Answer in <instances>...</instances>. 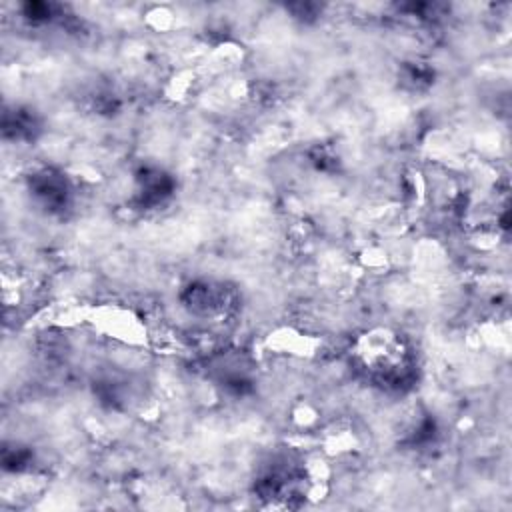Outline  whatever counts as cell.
Returning <instances> with one entry per match:
<instances>
[{"mask_svg":"<svg viewBox=\"0 0 512 512\" xmlns=\"http://www.w3.org/2000/svg\"><path fill=\"white\" fill-rule=\"evenodd\" d=\"M360 358L370 378L390 390H402L412 384V360L402 340L390 334H370L360 346Z\"/></svg>","mask_w":512,"mask_h":512,"instance_id":"cell-1","label":"cell"},{"mask_svg":"<svg viewBox=\"0 0 512 512\" xmlns=\"http://www.w3.org/2000/svg\"><path fill=\"white\" fill-rule=\"evenodd\" d=\"M26 188L34 202L50 214H60L70 206L72 186L68 178L52 166H42L30 172L26 176Z\"/></svg>","mask_w":512,"mask_h":512,"instance_id":"cell-2","label":"cell"},{"mask_svg":"<svg viewBox=\"0 0 512 512\" xmlns=\"http://www.w3.org/2000/svg\"><path fill=\"white\" fill-rule=\"evenodd\" d=\"M182 302L190 310V314L200 318H214L230 312V308L234 306V296L224 284L198 280L186 286Z\"/></svg>","mask_w":512,"mask_h":512,"instance_id":"cell-3","label":"cell"},{"mask_svg":"<svg viewBox=\"0 0 512 512\" xmlns=\"http://www.w3.org/2000/svg\"><path fill=\"white\" fill-rule=\"evenodd\" d=\"M136 192L134 202L138 208H158L164 204L174 192V178L156 166H142L136 176Z\"/></svg>","mask_w":512,"mask_h":512,"instance_id":"cell-4","label":"cell"},{"mask_svg":"<svg viewBox=\"0 0 512 512\" xmlns=\"http://www.w3.org/2000/svg\"><path fill=\"white\" fill-rule=\"evenodd\" d=\"M42 124L40 118L34 114L30 108H14V110H4L2 116V132L4 138L10 140H20V142H32L40 134Z\"/></svg>","mask_w":512,"mask_h":512,"instance_id":"cell-5","label":"cell"},{"mask_svg":"<svg viewBox=\"0 0 512 512\" xmlns=\"http://www.w3.org/2000/svg\"><path fill=\"white\" fill-rule=\"evenodd\" d=\"M434 78V70L422 62H406L402 66V82L412 90L426 88Z\"/></svg>","mask_w":512,"mask_h":512,"instance_id":"cell-6","label":"cell"}]
</instances>
